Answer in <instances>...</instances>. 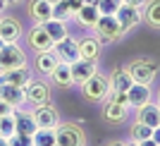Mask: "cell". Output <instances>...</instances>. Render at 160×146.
I'll list each match as a JSON object with an SVG mask.
<instances>
[{"label": "cell", "mask_w": 160, "mask_h": 146, "mask_svg": "<svg viewBox=\"0 0 160 146\" xmlns=\"http://www.w3.org/2000/svg\"><path fill=\"white\" fill-rule=\"evenodd\" d=\"M124 67L129 70L132 79L136 84H143V86H153V81L158 79V70H160L158 60H153V58H134Z\"/></svg>", "instance_id": "1"}, {"label": "cell", "mask_w": 160, "mask_h": 146, "mask_svg": "<svg viewBox=\"0 0 160 146\" xmlns=\"http://www.w3.org/2000/svg\"><path fill=\"white\" fill-rule=\"evenodd\" d=\"M93 36L100 41V43H117V41L124 36V31H122L120 22H117V17L115 14H100L98 22L93 24Z\"/></svg>", "instance_id": "2"}, {"label": "cell", "mask_w": 160, "mask_h": 146, "mask_svg": "<svg viewBox=\"0 0 160 146\" xmlns=\"http://www.w3.org/2000/svg\"><path fill=\"white\" fill-rule=\"evenodd\" d=\"M110 93V79L105 74L96 72L93 77H88L84 84H81V96L88 101V103H103Z\"/></svg>", "instance_id": "3"}, {"label": "cell", "mask_w": 160, "mask_h": 146, "mask_svg": "<svg viewBox=\"0 0 160 146\" xmlns=\"http://www.w3.org/2000/svg\"><path fill=\"white\" fill-rule=\"evenodd\" d=\"M55 144L60 146H86V132L77 122H62L55 127Z\"/></svg>", "instance_id": "4"}, {"label": "cell", "mask_w": 160, "mask_h": 146, "mask_svg": "<svg viewBox=\"0 0 160 146\" xmlns=\"http://www.w3.org/2000/svg\"><path fill=\"white\" fill-rule=\"evenodd\" d=\"M27 65H29V58L22 50L19 43H5L0 48V72L14 70V67H27Z\"/></svg>", "instance_id": "5"}, {"label": "cell", "mask_w": 160, "mask_h": 146, "mask_svg": "<svg viewBox=\"0 0 160 146\" xmlns=\"http://www.w3.org/2000/svg\"><path fill=\"white\" fill-rule=\"evenodd\" d=\"M31 115L36 120V125L43 127V129H55V127L60 125V113H58V108L48 101V103H41V106H33L31 108Z\"/></svg>", "instance_id": "6"}, {"label": "cell", "mask_w": 160, "mask_h": 146, "mask_svg": "<svg viewBox=\"0 0 160 146\" xmlns=\"http://www.w3.org/2000/svg\"><path fill=\"white\" fill-rule=\"evenodd\" d=\"M117 22H120L122 31L127 36L129 31H134L136 27H141V22H143V14H141V7H132V5H122L117 12H115Z\"/></svg>", "instance_id": "7"}, {"label": "cell", "mask_w": 160, "mask_h": 146, "mask_svg": "<svg viewBox=\"0 0 160 146\" xmlns=\"http://www.w3.org/2000/svg\"><path fill=\"white\" fill-rule=\"evenodd\" d=\"M22 34V22L17 17H10V14H0V39L5 43H19Z\"/></svg>", "instance_id": "8"}, {"label": "cell", "mask_w": 160, "mask_h": 146, "mask_svg": "<svg viewBox=\"0 0 160 146\" xmlns=\"http://www.w3.org/2000/svg\"><path fill=\"white\" fill-rule=\"evenodd\" d=\"M55 55L60 58V62H67V65H72V62H77L79 60V41L72 39L69 34H67L62 41H58L53 46Z\"/></svg>", "instance_id": "9"}, {"label": "cell", "mask_w": 160, "mask_h": 146, "mask_svg": "<svg viewBox=\"0 0 160 146\" xmlns=\"http://www.w3.org/2000/svg\"><path fill=\"white\" fill-rule=\"evenodd\" d=\"M27 43H29V48H31V50H36V53H41V50H50V48L55 46L53 39L48 36V31L43 29V24H33V27L29 29Z\"/></svg>", "instance_id": "10"}, {"label": "cell", "mask_w": 160, "mask_h": 146, "mask_svg": "<svg viewBox=\"0 0 160 146\" xmlns=\"http://www.w3.org/2000/svg\"><path fill=\"white\" fill-rule=\"evenodd\" d=\"M24 93H27V103H31V106H41V103L50 101V86L41 79H31L24 86Z\"/></svg>", "instance_id": "11"}, {"label": "cell", "mask_w": 160, "mask_h": 146, "mask_svg": "<svg viewBox=\"0 0 160 146\" xmlns=\"http://www.w3.org/2000/svg\"><path fill=\"white\" fill-rule=\"evenodd\" d=\"M129 117V106L115 103V101H103V120L108 125H124Z\"/></svg>", "instance_id": "12"}, {"label": "cell", "mask_w": 160, "mask_h": 146, "mask_svg": "<svg viewBox=\"0 0 160 146\" xmlns=\"http://www.w3.org/2000/svg\"><path fill=\"white\" fill-rule=\"evenodd\" d=\"M69 67H72V81L77 84V86H81L88 77H93V74L98 72V62H93V60H84V58H79Z\"/></svg>", "instance_id": "13"}, {"label": "cell", "mask_w": 160, "mask_h": 146, "mask_svg": "<svg viewBox=\"0 0 160 146\" xmlns=\"http://www.w3.org/2000/svg\"><path fill=\"white\" fill-rule=\"evenodd\" d=\"M14 129L19 134H29V137H33V132L38 129V125H36V120H33L31 110H24V108H14Z\"/></svg>", "instance_id": "14"}, {"label": "cell", "mask_w": 160, "mask_h": 146, "mask_svg": "<svg viewBox=\"0 0 160 146\" xmlns=\"http://www.w3.org/2000/svg\"><path fill=\"white\" fill-rule=\"evenodd\" d=\"M77 41H79V58L98 62L100 53H103V43L96 36H84V39H77Z\"/></svg>", "instance_id": "15"}, {"label": "cell", "mask_w": 160, "mask_h": 146, "mask_svg": "<svg viewBox=\"0 0 160 146\" xmlns=\"http://www.w3.org/2000/svg\"><path fill=\"white\" fill-rule=\"evenodd\" d=\"M31 72H29L27 67H14V70H5V72H0V81L2 84H10V86H27L29 81H31Z\"/></svg>", "instance_id": "16"}, {"label": "cell", "mask_w": 160, "mask_h": 146, "mask_svg": "<svg viewBox=\"0 0 160 146\" xmlns=\"http://www.w3.org/2000/svg\"><path fill=\"white\" fill-rule=\"evenodd\" d=\"M136 120L143 122L146 127H158L160 125V106L153 103V101H148L143 106L136 108Z\"/></svg>", "instance_id": "17"}, {"label": "cell", "mask_w": 160, "mask_h": 146, "mask_svg": "<svg viewBox=\"0 0 160 146\" xmlns=\"http://www.w3.org/2000/svg\"><path fill=\"white\" fill-rule=\"evenodd\" d=\"M58 65H60V58L55 55L53 48H50V50H41V53H36V58H33V67H36V72H41V74H50Z\"/></svg>", "instance_id": "18"}, {"label": "cell", "mask_w": 160, "mask_h": 146, "mask_svg": "<svg viewBox=\"0 0 160 146\" xmlns=\"http://www.w3.org/2000/svg\"><path fill=\"white\" fill-rule=\"evenodd\" d=\"M29 17L33 24H43L53 17V5L48 0H29Z\"/></svg>", "instance_id": "19"}, {"label": "cell", "mask_w": 160, "mask_h": 146, "mask_svg": "<svg viewBox=\"0 0 160 146\" xmlns=\"http://www.w3.org/2000/svg\"><path fill=\"white\" fill-rule=\"evenodd\" d=\"M0 98L7 101L12 108L27 106V93H24L22 86H10V84H2V81H0Z\"/></svg>", "instance_id": "20"}, {"label": "cell", "mask_w": 160, "mask_h": 146, "mask_svg": "<svg viewBox=\"0 0 160 146\" xmlns=\"http://www.w3.org/2000/svg\"><path fill=\"white\" fill-rule=\"evenodd\" d=\"M127 98H129V108H139L153 98V91H151V86H143V84L134 81L132 86L127 89Z\"/></svg>", "instance_id": "21"}, {"label": "cell", "mask_w": 160, "mask_h": 146, "mask_svg": "<svg viewBox=\"0 0 160 146\" xmlns=\"http://www.w3.org/2000/svg\"><path fill=\"white\" fill-rule=\"evenodd\" d=\"M100 12H98V7L96 5H88V3H81V7L74 12V19L79 22L84 29H93V24L98 22Z\"/></svg>", "instance_id": "22"}, {"label": "cell", "mask_w": 160, "mask_h": 146, "mask_svg": "<svg viewBox=\"0 0 160 146\" xmlns=\"http://www.w3.org/2000/svg\"><path fill=\"white\" fill-rule=\"evenodd\" d=\"M48 77H50V81H53L55 86H62V89H69L74 84L72 81V67L67 65V62H60Z\"/></svg>", "instance_id": "23"}, {"label": "cell", "mask_w": 160, "mask_h": 146, "mask_svg": "<svg viewBox=\"0 0 160 146\" xmlns=\"http://www.w3.org/2000/svg\"><path fill=\"white\" fill-rule=\"evenodd\" d=\"M108 79H110V89H115V91H127L134 84V79H132V74H129L127 67H117Z\"/></svg>", "instance_id": "24"}, {"label": "cell", "mask_w": 160, "mask_h": 146, "mask_svg": "<svg viewBox=\"0 0 160 146\" xmlns=\"http://www.w3.org/2000/svg\"><path fill=\"white\" fill-rule=\"evenodd\" d=\"M141 14H143V22H146L148 27L160 31V0H146Z\"/></svg>", "instance_id": "25"}, {"label": "cell", "mask_w": 160, "mask_h": 146, "mask_svg": "<svg viewBox=\"0 0 160 146\" xmlns=\"http://www.w3.org/2000/svg\"><path fill=\"white\" fill-rule=\"evenodd\" d=\"M43 29H46L48 36L53 39V43H58V41H62L67 36V22H60V19H55V17L43 22Z\"/></svg>", "instance_id": "26"}, {"label": "cell", "mask_w": 160, "mask_h": 146, "mask_svg": "<svg viewBox=\"0 0 160 146\" xmlns=\"http://www.w3.org/2000/svg\"><path fill=\"white\" fill-rule=\"evenodd\" d=\"M151 134H153V127H146L139 120H134L129 127V141H136V144H141L143 139H151Z\"/></svg>", "instance_id": "27"}, {"label": "cell", "mask_w": 160, "mask_h": 146, "mask_svg": "<svg viewBox=\"0 0 160 146\" xmlns=\"http://www.w3.org/2000/svg\"><path fill=\"white\" fill-rule=\"evenodd\" d=\"M31 141H33V146H53L55 144V129H43V127H38V129L33 132Z\"/></svg>", "instance_id": "28"}, {"label": "cell", "mask_w": 160, "mask_h": 146, "mask_svg": "<svg viewBox=\"0 0 160 146\" xmlns=\"http://www.w3.org/2000/svg\"><path fill=\"white\" fill-rule=\"evenodd\" d=\"M53 17L60 19V22H72L74 19V12H72V7H69L67 0H60V3L53 5Z\"/></svg>", "instance_id": "29"}, {"label": "cell", "mask_w": 160, "mask_h": 146, "mask_svg": "<svg viewBox=\"0 0 160 146\" xmlns=\"http://www.w3.org/2000/svg\"><path fill=\"white\" fill-rule=\"evenodd\" d=\"M96 7H98L100 14H115L122 7V0H98Z\"/></svg>", "instance_id": "30"}, {"label": "cell", "mask_w": 160, "mask_h": 146, "mask_svg": "<svg viewBox=\"0 0 160 146\" xmlns=\"http://www.w3.org/2000/svg\"><path fill=\"white\" fill-rule=\"evenodd\" d=\"M14 132H17V129H14V117L12 115H2V117H0V137L10 139Z\"/></svg>", "instance_id": "31"}, {"label": "cell", "mask_w": 160, "mask_h": 146, "mask_svg": "<svg viewBox=\"0 0 160 146\" xmlns=\"http://www.w3.org/2000/svg\"><path fill=\"white\" fill-rule=\"evenodd\" d=\"M7 146H33L31 137L29 134H19V132H14L10 139H7Z\"/></svg>", "instance_id": "32"}, {"label": "cell", "mask_w": 160, "mask_h": 146, "mask_svg": "<svg viewBox=\"0 0 160 146\" xmlns=\"http://www.w3.org/2000/svg\"><path fill=\"white\" fill-rule=\"evenodd\" d=\"M12 113H14V108L10 106L7 101H2V98H0V117H2V115H12Z\"/></svg>", "instance_id": "33"}, {"label": "cell", "mask_w": 160, "mask_h": 146, "mask_svg": "<svg viewBox=\"0 0 160 146\" xmlns=\"http://www.w3.org/2000/svg\"><path fill=\"white\" fill-rule=\"evenodd\" d=\"M146 0H122V5H132V7H143Z\"/></svg>", "instance_id": "34"}, {"label": "cell", "mask_w": 160, "mask_h": 146, "mask_svg": "<svg viewBox=\"0 0 160 146\" xmlns=\"http://www.w3.org/2000/svg\"><path fill=\"white\" fill-rule=\"evenodd\" d=\"M151 139H153L155 144L160 146V125H158V127H153V134H151Z\"/></svg>", "instance_id": "35"}, {"label": "cell", "mask_w": 160, "mask_h": 146, "mask_svg": "<svg viewBox=\"0 0 160 146\" xmlns=\"http://www.w3.org/2000/svg\"><path fill=\"white\" fill-rule=\"evenodd\" d=\"M22 3H24V0H5L7 7H17V5H22Z\"/></svg>", "instance_id": "36"}, {"label": "cell", "mask_w": 160, "mask_h": 146, "mask_svg": "<svg viewBox=\"0 0 160 146\" xmlns=\"http://www.w3.org/2000/svg\"><path fill=\"white\" fill-rule=\"evenodd\" d=\"M141 146H158V144H155L153 139H143V141H141Z\"/></svg>", "instance_id": "37"}, {"label": "cell", "mask_w": 160, "mask_h": 146, "mask_svg": "<svg viewBox=\"0 0 160 146\" xmlns=\"http://www.w3.org/2000/svg\"><path fill=\"white\" fill-rule=\"evenodd\" d=\"M108 146H124V141H110Z\"/></svg>", "instance_id": "38"}, {"label": "cell", "mask_w": 160, "mask_h": 146, "mask_svg": "<svg viewBox=\"0 0 160 146\" xmlns=\"http://www.w3.org/2000/svg\"><path fill=\"white\" fill-rule=\"evenodd\" d=\"M0 146H7V139H5V137H0Z\"/></svg>", "instance_id": "39"}, {"label": "cell", "mask_w": 160, "mask_h": 146, "mask_svg": "<svg viewBox=\"0 0 160 146\" xmlns=\"http://www.w3.org/2000/svg\"><path fill=\"white\" fill-rule=\"evenodd\" d=\"M81 3H88V5H96V3H98V0H81Z\"/></svg>", "instance_id": "40"}, {"label": "cell", "mask_w": 160, "mask_h": 146, "mask_svg": "<svg viewBox=\"0 0 160 146\" xmlns=\"http://www.w3.org/2000/svg\"><path fill=\"white\" fill-rule=\"evenodd\" d=\"M124 146H141V144H136V141H127Z\"/></svg>", "instance_id": "41"}, {"label": "cell", "mask_w": 160, "mask_h": 146, "mask_svg": "<svg viewBox=\"0 0 160 146\" xmlns=\"http://www.w3.org/2000/svg\"><path fill=\"white\" fill-rule=\"evenodd\" d=\"M5 7H7V5H5V0H0V12H2V10H5Z\"/></svg>", "instance_id": "42"}, {"label": "cell", "mask_w": 160, "mask_h": 146, "mask_svg": "<svg viewBox=\"0 0 160 146\" xmlns=\"http://www.w3.org/2000/svg\"><path fill=\"white\" fill-rule=\"evenodd\" d=\"M48 3H50V5H55V3H60V0H48Z\"/></svg>", "instance_id": "43"}, {"label": "cell", "mask_w": 160, "mask_h": 146, "mask_svg": "<svg viewBox=\"0 0 160 146\" xmlns=\"http://www.w3.org/2000/svg\"><path fill=\"white\" fill-rule=\"evenodd\" d=\"M158 106H160V89H158Z\"/></svg>", "instance_id": "44"}, {"label": "cell", "mask_w": 160, "mask_h": 146, "mask_svg": "<svg viewBox=\"0 0 160 146\" xmlns=\"http://www.w3.org/2000/svg\"><path fill=\"white\" fill-rule=\"evenodd\" d=\"M2 46H5V41H2V39H0V48H2Z\"/></svg>", "instance_id": "45"}, {"label": "cell", "mask_w": 160, "mask_h": 146, "mask_svg": "<svg viewBox=\"0 0 160 146\" xmlns=\"http://www.w3.org/2000/svg\"><path fill=\"white\" fill-rule=\"evenodd\" d=\"M53 146H60V144H53Z\"/></svg>", "instance_id": "46"}]
</instances>
